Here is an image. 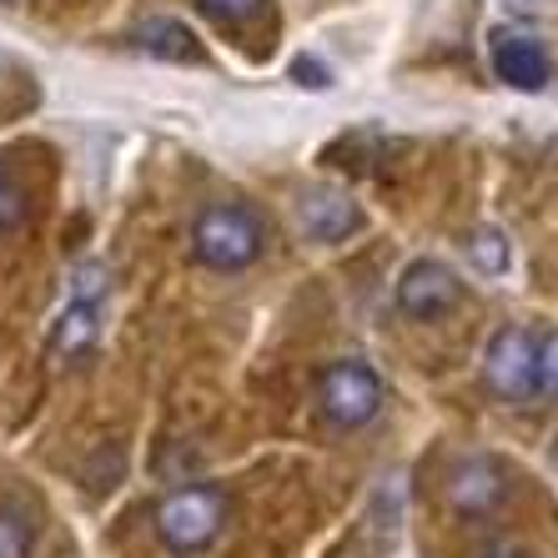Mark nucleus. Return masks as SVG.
I'll return each mask as SVG.
<instances>
[{"mask_svg":"<svg viewBox=\"0 0 558 558\" xmlns=\"http://www.w3.org/2000/svg\"><path fill=\"white\" fill-rule=\"evenodd\" d=\"M267 247V232H262L257 211L236 207V202H211V207L196 211L192 221V252L196 262H207L217 272H242L262 257Z\"/></svg>","mask_w":558,"mask_h":558,"instance_id":"nucleus-1","label":"nucleus"},{"mask_svg":"<svg viewBox=\"0 0 558 558\" xmlns=\"http://www.w3.org/2000/svg\"><path fill=\"white\" fill-rule=\"evenodd\" d=\"M227 523V494L217 483H186L156 504V538L171 554H202Z\"/></svg>","mask_w":558,"mask_h":558,"instance_id":"nucleus-2","label":"nucleus"},{"mask_svg":"<svg viewBox=\"0 0 558 558\" xmlns=\"http://www.w3.org/2000/svg\"><path fill=\"white\" fill-rule=\"evenodd\" d=\"M317 408H323L327 423L338 428H363L373 423L377 408H383V383L367 363L357 357H342V363H327L317 377Z\"/></svg>","mask_w":558,"mask_h":558,"instance_id":"nucleus-3","label":"nucleus"},{"mask_svg":"<svg viewBox=\"0 0 558 558\" xmlns=\"http://www.w3.org/2000/svg\"><path fill=\"white\" fill-rule=\"evenodd\" d=\"M483 383L504 403L538 398V338H533L529 327H498L488 352H483Z\"/></svg>","mask_w":558,"mask_h":558,"instance_id":"nucleus-4","label":"nucleus"},{"mask_svg":"<svg viewBox=\"0 0 558 558\" xmlns=\"http://www.w3.org/2000/svg\"><path fill=\"white\" fill-rule=\"evenodd\" d=\"M442 494H448L453 513H463V519L494 513V508L508 498V468L488 453H468V458L453 463V473H448V483H442Z\"/></svg>","mask_w":558,"mask_h":558,"instance_id":"nucleus-5","label":"nucleus"},{"mask_svg":"<svg viewBox=\"0 0 558 558\" xmlns=\"http://www.w3.org/2000/svg\"><path fill=\"white\" fill-rule=\"evenodd\" d=\"M458 298H463V282L453 277V267H442L433 257L408 262L403 277H398V307L408 317H417V323H433L442 312H453Z\"/></svg>","mask_w":558,"mask_h":558,"instance_id":"nucleus-6","label":"nucleus"},{"mask_svg":"<svg viewBox=\"0 0 558 558\" xmlns=\"http://www.w3.org/2000/svg\"><path fill=\"white\" fill-rule=\"evenodd\" d=\"M298 227L312 236V242H342L348 232L363 227V211L348 192H332V186H317L298 202Z\"/></svg>","mask_w":558,"mask_h":558,"instance_id":"nucleus-7","label":"nucleus"},{"mask_svg":"<svg viewBox=\"0 0 558 558\" xmlns=\"http://www.w3.org/2000/svg\"><path fill=\"white\" fill-rule=\"evenodd\" d=\"M494 71L498 81H508L513 92H544L548 86V56L533 36L519 31H498L494 36Z\"/></svg>","mask_w":558,"mask_h":558,"instance_id":"nucleus-8","label":"nucleus"},{"mask_svg":"<svg viewBox=\"0 0 558 558\" xmlns=\"http://www.w3.org/2000/svg\"><path fill=\"white\" fill-rule=\"evenodd\" d=\"M96 332H101V307L96 302H65V312L51 327V352L76 357V352H86L96 342Z\"/></svg>","mask_w":558,"mask_h":558,"instance_id":"nucleus-9","label":"nucleus"},{"mask_svg":"<svg viewBox=\"0 0 558 558\" xmlns=\"http://www.w3.org/2000/svg\"><path fill=\"white\" fill-rule=\"evenodd\" d=\"M136 46L161 56V61H196V56H202L182 21H146V26L136 31Z\"/></svg>","mask_w":558,"mask_h":558,"instance_id":"nucleus-10","label":"nucleus"},{"mask_svg":"<svg viewBox=\"0 0 558 558\" xmlns=\"http://www.w3.org/2000/svg\"><path fill=\"white\" fill-rule=\"evenodd\" d=\"M31 548H36V519L26 508L5 504L0 508V558H31Z\"/></svg>","mask_w":558,"mask_h":558,"instance_id":"nucleus-11","label":"nucleus"},{"mask_svg":"<svg viewBox=\"0 0 558 558\" xmlns=\"http://www.w3.org/2000/svg\"><path fill=\"white\" fill-rule=\"evenodd\" d=\"M468 262H473L478 272H488V277L508 272V262H513V252H508V236L498 232V227H478V232L468 236Z\"/></svg>","mask_w":558,"mask_h":558,"instance_id":"nucleus-12","label":"nucleus"},{"mask_svg":"<svg viewBox=\"0 0 558 558\" xmlns=\"http://www.w3.org/2000/svg\"><path fill=\"white\" fill-rule=\"evenodd\" d=\"M21 221H26V192H21L11 171L0 167V236H11Z\"/></svg>","mask_w":558,"mask_h":558,"instance_id":"nucleus-13","label":"nucleus"},{"mask_svg":"<svg viewBox=\"0 0 558 558\" xmlns=\"http://www.w3.org/2000/svg\"><path fill=\"white\" fill-rule=\"evenodd\" d=\"M106 292V267L101 262H81L71 272V302H96Z\"/></svg>","mask_w":558,"mask_h":558,"instance_id":"nucleus-14","label":"nucleus"},{"mask_svg":"<svg viewBox=\"0 0 558 558\" xmlns=\"http://www.w3.org/2000/svg\"><path fill=\"white\" fill-rule=\"evenodd\" d=\"M538 398H558V332L538 338Z\"/></svg>","mask_w":558,"mask_h":558,"instance_id":"nucleus-15","label":"nucleus"},{"mask_svg":"<svg viewBox=\"0 0 558 558\" xmlns=\"http://www.w3.org/2000/svg\"><path fill=\"white\" fill-rule=\"evenodd\" d=\"M207 15H217V21H227V26H242V21H252V15L267 5V0H196Z\"/></svg>","mask_w":558,"mask_h":558,"instance_id":"nucleus-16","label":"nucleus"},{"mask_svg":"<svg viewBox=\"0 0 558 558\" xmlns=\"http://www.w3.org/2000/svg\"><path fill=\"white\" fill-rule=\"evenodd\" d=\"M292 76H298V86H327V71L317 61H307V56L292 65Z\"/></svg>","mask_w":558,"mask_h":558,"instance_id":"nucleus-17","label":"nucleus"},{"mask_svg":"<svg viewBox=\"0 0 558 558\" xmlns=\"http://www.w3.org/2000/svg\"><path fill=\"white\" fill-rule=\"evenodd\" d=\"M478 558H533V554H523L519 544H494V548H483Z\"/></svg>","mask_w":558,"mask_h":558,"instance_id":"nucleus-18","label":"nucleus"},{"mask_svg":"<svg viewBox=\"0 0 558 558\" xmlns=\"http://www.w3.org/2000/svg\"><path fill=\"white\" fill-rule=\"evenodd\" d=\"M554 463H558V442H554Z\"/></svg>","mask_w":558,"mask_h":558,"instance_id":"nucleus-19","label":"nucleus"}]
</instances>
